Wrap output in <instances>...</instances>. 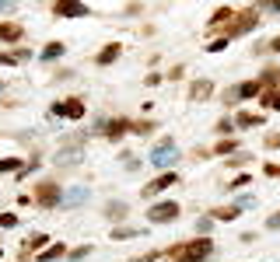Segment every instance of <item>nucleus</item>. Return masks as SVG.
Wrapping results in <instances>:
<instances>
[{"label": "nucleus", "mask_w": 280, "mask_h": 262, "mask_svg": "<svg viewBox=\"0 0 280 262\" xmlns=\"http://www.w3.org/2000/svg\"><path fill=\"white\" fill-rule=\"evenodd\" d=\"M7 11H14V4H0V14H7Z\"/></svg>", "instance_id": "obj_37"}, {"label": "nucleus", "mask_w": 280, "mask_h": 262, "mask_svg": "<svg viewBox=\"0 0 280 262\" xmlns=\"http://www.w3.org/2000/svg\"><path fill=\"white\" fill-rule=\"evenodd\" d=\"M210 227H214V217H203V220H196V231H200V234H207Z\"/></svg>", "instance_id": "obj_30"}, {"label": "nucleus", "mask_w": 280, "mask_h": 262, "mask_svg": "<svg viewBox=\"0 0 280 262\" xmlns=\"http://www.w3.org/2000/svg\"><path fill=\"white\" fill-rule=\"evenodd\" d=\"M126 130H133V123H126V119H112V123H105V133H109V140H119Z\"/></svg>", "instance_id": "obj_11"}, {"label": "nucleus", "mask_w": 280, "mask_h": 262, "mask_svg": "<svg viewBox=\"0 0 280 262\" xmlns=\"http://www.w3.org/2000/svg\"><path fill=\"white\" fill-rule=\"evenodd\" d=\"M119 53H123V46H119V42H112V46H105V49H102V53H98L95 60H98V63L105 66V63H112V60H116Z\"/></svg>", "instance_id": "obj_14"}, {"label": "nucleus", "mask_w": 280, "mask_h": 262, "mask_svg": "<svg viewBox=\"0 0 280 262\" xmlns=\"http://www.w3.org/2000/svg\"><path fill=\"white\" fill-rule=\"evenodd\" d=\"M256 21H259V14H256V7H242V11L235 14V25H231V35H242V32H252V28H256Z\"/></svg>", "instance_id": "obj_5"}, {"label": "nucleus", "mask_w": 280, "mask_h": 262, "mask_svg": "<svg viewBox=\"0 0 280 262\" xmlns=\"http://www.w3.org/2000/svg\"><path fill=\"white\" fill-rule=\"evenodd\" d=\"M224 49H228V35H224V39H214L207 46V53H224Z\"/></svg>", "instance_id": "obj_27"}, {"label": "nucleus", "mask_w": 280, "mask_h": 262, "mask_svg": "<svg viewBox=\"0 0 280 262\" xmlns=\"http://www.w3.org/2000/svg\"><path fill=\"white\" fill-rule=\"evenodd\" d=\"M231 25H235V11H231V7H221V11L210 18V28H228V32H231Z\"/></svg>", "instance_id": "obj_9"}, {"label": "nucleus", "mask_w": 280, "mask_h": 262, "mask_svg": "<svg viewBox=\"0 0 280 262\" xmlns=\"http://www.w3.org/2000/svg\"><path fill=\"white\" fill-rule=\"evenodd\" d=\"M231 126H235L231 119H221V123H217V130H221V133H231Z\"/></svg>", "instance_id": "obj_34"}, {"label": "nucleus", "mask_w": 280, "mask_h": 262, "mask_svg": "<svg viewBox=\"0 0 280 262\" xmlns=\"http://www.w3.org/2000/svg\"><path fill=\"white\" fill-rule=\"evenodd\" d=\"M158 259V252H147V255H140V259H133V262H154Z\"/></svg>", "instance_id": "obj_36"}, {"label": "nucleus", "mask_w": 280, "mask_h": 262, "mask_svg": "<svg viewBox=\"0 0 280 262\" xmlns=\"http://www.w3.org/2000/svg\"><path fill=\"white\" fill-rule=\"evenodd\" d=\"M53 14L56 18H84L88 14V4H56Z\"/></svg>", "instance_id": "obj_8"}, {"label": "nucleus", "mask_w": 280, "mask_h": 262, "mask_svg": "<svg viewBox=\"0 0 280 262\" xmlns=\"http://www.w3.org/2000/svg\"><path fill=\"white\" fill-rule=\"evenodd\" d=\"M88 255H91V245H81V248L70 252V259H88Z\"/></svg>", "instance_id": "obj_29"}, {"label": "nucleus", "mask_w": 280, "mask_h": 262, "mask_svg": "<svg viewBox=\"0 0 280 262\" xmlns=\"http://www.w3.org/2000/svg\"><path fill=\"white\" fill-rule=\"evenodd\" d=\"M238 98H242V95H238V84H235V88H228V91H224V102H228V105H235V102H238Z\"/></svg>", "instance_id": "obj_28"}, {"label": "nucleus", "mask_w": 280, "mask_h": 262, "mask_svg": "<svg viewBox=\"0 0 280 262\" xmlns=\"http://www.w3.org/2000/svg\"><path fill=\"white\" fill-rule=\"evenodd\" d=\"M112 238H116V241H130V238H137V227H116Z\"/></svg>", "instance_id": "obj_22"}, {"label": "nucleus", "mask_w": 280, "mask_h": 262, "mask_svg": "<svg viewBox=\"0 0 280 262\" xmlns=\"http://www.w3.org/2000/svg\"><path fill=\"white\" fill-rule=\"evenodd\" d=\"M35 203H39V206H60V203H63V196H60L56 182H42V186L35 189Z\"/></svg>", "instance_id": "obj_6"}, {"label": "nucleus", "mask_w": 280, "mask_h": 262, "mask_svg": "<svg viewBox=\"0 0 280 262\" xmlns=\"http://www.w3.org/2000/svg\"><path fill=\"white\" fill-rule=\"evenodd\" d=\"M175 157H179V147H175L172 136H165V140L151 150V164H154V168H168V164H175Z\"/></svg>", "instance_id": "obj_2"}, {"label": "nucleus", "mask_w": 280, "mask_h": 262, "mask_svg": "<svg viewBox=\"0 0 280 262\" xmlns=\"http://www.w3.org/2000/svg\"><path fill=\"white\" fill-rule=\"evenodd\" d=\"M259 123H263V116H252V112H238V116H235V126H242V130L259 126Z\"/></svg>", "instance_id": "obj_16"}, {"label": "nucleus", "mask_w": 280, "mask_h": 262, "mask_svg": "<svg viewBox=\"0 0 280 262\" xmlns=\"http://www.w3.org/2000/svg\"><path fill=\"white\" fill-rule=\"evenodd\" d=\"M168 186H175V171H165V175H158L154 182H147L140 196H158V193H165Z\"/></svg>", "instance_id": "obj_7"}, {"label": "nucleus", "mask_w": 280, "mask_h": 262, "mask_svg": "<svg viewBox=\"0 0 280 262\" xmlns=\"http://www.w3.org/2000/svg\"><path fill=\"white\" fill-rule=\"evenodd\" d=\"M231 150H238V140H221L217 143V154H231Z\"/></svg>", "instance_id": "obj_25"}, {"label": "nucleus", "mask_w": 280, "mask_h": 262, "mask_svg": "<svg viewBox=\"0 0 280 262\" xmlns=\"http://www.w3.org/2000/svg\"><path fill=\"white\" fill-rule=\"evenodd\" d=\"M210 255H214V241L210 238H196V241L168 248V259H175V262H207Z\"/></svg>", "instance_id": "obj_1"}, {"label": "nucleus", "mask_w": 280, "mask_h": 262, "mask_svg": "<svg viewBox=\"0 0 280 262\" xmlns=\"http://www.w3.org/2000/svg\"><path fill=\"white\" fill-rule=\"evenodd\" d=\"M270 49H273V53H280V39H273V42H270Z\"/></svg>", "instance_id": "obj_38"}, {"label": "nucleus", "mask_w": 280, "mask_h": 262, "mask_svg": "<svg viewBox=\"0 0 280 262\" xmlns=\"http://www.w3.org/2000/svg\"><path fill=\"white\" fill-rule=\"evenodd\" d=\"M249 182H252V179H249V175H238V179H235V182H231V189H242V186H249Z\"/></svg>", "instance_id": "obj_33"}, {"label": "nucleus", "mask_w": 280, "mask_h": 262, "mask_svg": "<svg viewBox=\"0 0 280 262\" xmlns=\"http://www.w3.org/2000/svg\"><path fill=\"white\" fill-rule=\"evenodd\" d=\"M214 220H235L238 217V206H228V210H217V213H210Z\"/></svg>", "instance_id": "obj_24"}, {"label": "nucleus", "mask_w": 280, "mask_h": 262, "mask_svg": "<svg viewBox=\"0 0 280 262\" xmlns=\"http://www.w3.org/2000/svg\"><path fill=\"white\" fill-rule=\"evenodd\" d=\"M25 32H21V25H0V39L4 42H18Z\"/></svg>", "instance_id": "obj_17"}, {"label": "nucleus", "mask_w": 280, "mask_h": 262, "mask_svg": "<svg viewBox=\"0 0 280 262\" xmlns=\"http://www.w3.org/2000/svg\"><path fill=\"white\" fill-rule=\"evenodd\" d=\"M263 88H266V80H245V84H238V95L242 98H256V95H263Z\"/></svg>", "instance_id": "obj_12"}, {"label": "nucleus", "mask_w": 280, "mask_h": 262, "mask_svg": "<svg viewBox=\"0 0 280 262\" xmlns=\"http://www.w3.org/2000/svg\"><path fill=\"white\" fill-rule=\"evenodd\" d=\"M63 255H70L67 245H60V241H56V245H49V248L42 252V262H56V259H63Z\"/></svg>", "instance_id": "obj_15"}, {"label": "nucleus", "mask_w": 280, "mask_h": 262, "mask_svg": "<svg viewBox=\"0 0 280 262\" xmlns=\"http://www.w3.org/2000/svg\"><path fill=\"white\" fill-rule=\"evenodd\" d=\"M81 157H84V154H81L77 147H70V150H60V154H56V161H63V164H77Z\"/></svg>", "instance_id": "obj_18"}, {"label": "nucleus", "mask_w": 280, "mask_h": 262, "mask_svg": "<svg viewBox=\"0 0 280 262\" xmlns=\"http://www.w3.org/2000/svg\"><path fill=\"white\" fill-rule=\"evenodd\" d=\"M0 255H4V248H0Z\"/></svg>", "instance_id": "obj_39"}, {"label": "nucleus", "mask_w": 280, "mask_h": 262, "mask_svg": "<svg viewBox=\"0 0 280 262\" xmlns=\"http://www.w3.org/2000/svg\"><path fill=\"white\" fill-rule=\"evenodd\" d=\"M46 241H49V238H46V234H32V238H28V241H25V255H28V252H35V248H42V245H46Z\"/></svg>", "instance_id": "obj_20"}, {"label": "nucleus", "mask_w": 280, "mask_h": 262, "mask_svg": "<svg viewBox=\"0 0 280 262\" xmlns=\"http://www.w3.org/2000/svg\"><path fill=\"white\" fill-rule=\"evenodd\" d=\"M39 56H42V60H56V56H63V42H49Z\"/></svg>", "instance_id": "obj_19"}, {"label": "nucleus", "mask_w": 280, "mask_h": 262, "mask_svg": "<svg viewBox=\"0 0 280 262\" xmlns=\"http://www.w3.org/2000/svg\"><path fill=\"white\" fill-rule=\"evenodd\" d=\"M14 224H18L14 213H0V227H14Z\"/></svg>", "instance_id": "obj_31"}, {"label": "nucleus", "mask_w": 280, "mask_h": 262, "mask_svg": "<svg viewBox=\"0 0 280 262\" xmlns=\"http://www.w3.org/2000/svg\"><path fill=\"white\" fill-rule=\"evenodd\" d=\"M263 105L266 109H280V91H263Z\"/></svg>", "instance_id": "obj_23"}, {"label": "nucleus", "mask_w": 280, "mask_h": 262, "mask_svg": "<svg viewBox=\"0 0 280 262\" xmlns=\"http://www.w3.org/2000/svg\"><path fill=\"white\" fill-rule=\"evenodd\" d=\"M266 175H270V179H277V175H280V164H266Z\"/></svg>", "instance_id": "obj_35"}, {"label": "nucleus", "mask_w": 280, "mask_h": 262, "mask_svg": "<svg viewBox=\"0 0 280 262\" xmlns=\"http://www.w3.org/2000/svg\"><path fill=\"white\" fill-rule=\"evenodd\" d=\"M81 203H88V189H84V186L70 189L67 196H63V203H60V206H81Z\"/></svg>", "instance_id": "obj_13"}, {"label": "nucleus", "mask_w": 280, "mask_h": 262, "mask_svg": "<svg viewBox=\"0 0 280 262\" xmlns=\"http://www.w3.org/2000/svg\"><path fill=\"white\" fill-rule=\"evenodd\" d=\"M21 164L25 161H18V157H0V175L4 171H21Z\"/></svg>", "instance_id": "obj_21"}, {"label": "nucleus", "mask_w": 280, "mask_h": 262, "mask_svg": "<svg viewBox=\"0 0 280 262\" xmlns=\"http://www.w3.org/2000/svg\"><path fill=\"white\" fill-rule=\"evenodd\" d=\"M109 217H126V203H109Z\"/></svg>", "instance_id": "obj_26"}, {"label": "nucleus", "mask_w": 280, "mask_h": 262, "mask_svg": "<svg viewBox=\"0 0 280 262\" xmlns=\"http://www.w3.org/2000/svg\"><path fill=\"white\" fill-rule=\"evenodd\" d=\"M210 95H214V84H210V80H193V84H189V98H193V102H203Z\"/></svg>", "instance_id": "obj_10"}, {"label": "nucleus", "mask_w": 280, "mask_h": 262, "mask_svg": "<svg viewBox=\"0 0 280 262\" xmlns=\"http://www.w3.org/2000/svg\"><path fill=\"white\" fill-rule=\"evenodd\" d=\"M144 84H147V88H158V84H161V77H158V73H147V77H144Z\"/></svg>", "instance_id": "obj_32"}, {"label": "nucleus", "mask_w": 280, "mask_h": 262, "mask_svg": "<svg viewBox=\"0 0 280 262\" xmlns=\"http://www.w3.org/2000/svg\"><path fill=\"white\" fill-rule=\"evenodd\" d=\"M175 217H179V203H172V199L154 203V206L147 210V220H154V224H168V220H175Z\"/></svg>", "instance_id": "obj_3"}, {"label": "nucleus", "mask_w": 280, "mask_h": 262, "mask_svg": "<svg viewBox=\"0 0 280 262\" xmlns=\"http://www.w3.org/2000/svg\"><path fill=\"white\" fill-rule=\"evenodd\" d=\"M49 112H53L56 119H60V116H67V119H84V102H81V98H67V102H56Z\"/></svg>", "instance_id": "obj_4"}, {"label": "nucleus", "mask_w": 280, "mask_h": 262, "mask_svg": "<svg viewBox=\"0 0 280 262\" xmlns=\"http://www.w3.org/2000/svg\"><path fill=\"white\" fill-rule=\"evenodd\" d=\"M0 91H4V84H0Z\"/></svg>", "instance_id": "obj_40"}]
</instances>
